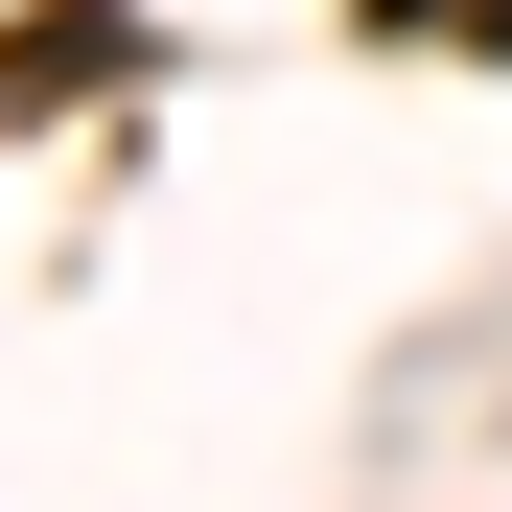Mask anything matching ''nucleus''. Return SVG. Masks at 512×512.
<instances>
[{"mask_svg": "<svg viewBox=\"0 0 512 512\" xmlns=\"http://www.w3.org/2000/svg\"><path fill=\"white\" fill-rule=\"evenodd\" d=\"M94 70H117V0H70V24L0 47V117H24V94H94Z\"/></svg>", "mask_w": 512, "mask_h": 512, "instance_id": "nucleus-1", "label": "nucleus"}]
</instances>
